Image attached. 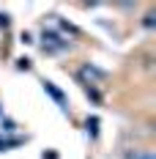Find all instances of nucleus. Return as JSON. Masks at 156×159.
Listing matches in <instances>:
<instances>
[{
    "instance_id": "f257e3e1",
    "label": "nucleus",
    "mask_w": 156,
    "mask_h": 159,
    "mask_svg": "<svg viewBox=\"0 0 156 159\" xmlns=\"http://www.w3.org/2000/svg\"><path fill=\"white\" fill-rule=\"evenodd\" d=\"M126 159H156V157H154V151L140 148V151H129V154H126Z\"/></svg>"
},
{
    "instance_id": "f03ea898",
    "label": "nucleus",
    "mask_w": 156,
    "mask_h": 159,
    "mask_svg": "<svg viewBox=\"0 0 156 159\" xmlns=\"http://www.w3.org/2000/svg\"><path fill=\"white\" fill-rule=\"evenodd\" d=\"M96 126H99V121H96V118H88V132H91L93 137H96Z\"/></svg>"
}]
</instances>
